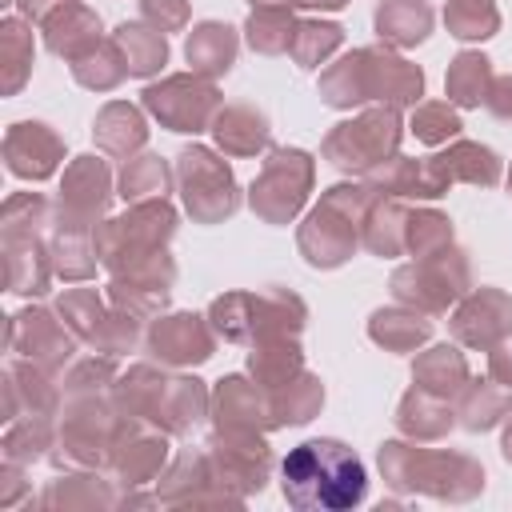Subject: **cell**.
Returning a JSON list of instances; mask_svg holds the SVG:
<instances>
[{"label": "cell", "mask_w": 512, "mask_h": 512, "mask_svg": "<svg viewBox=\"0 0 512 512\" xmlns=\"http://www.w3.org/2000/svg\"><path fill=\"white\" fill-rule=\"evenodd\" d=\"M280 484L292 508H316V512H340L364 500L368 476L360 456L340 440H308L288 452L280 468Z\"/></svg>", "instance_id": "obj_1"}]
</instances>
